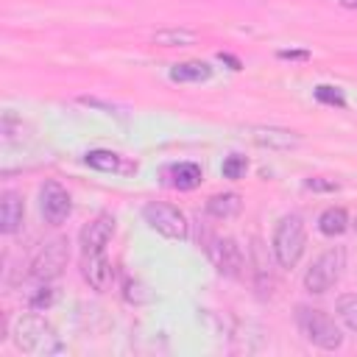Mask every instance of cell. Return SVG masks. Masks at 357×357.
<instances>
[{
  "instance_id": "ba28073f",
  "label": "cell",
  "mask_w": 357,
  "mask_h": 357,
  "mask_svg": "<svg viewBox=\"0 0 357 357\" xmlns=\"http://www.w3.org/2000/svg\"><path fill=\"white\" fill-rule=\"evenodd\" d=\"M39 209H42V218L50 223V226H59L70 218L73 212V198L70 192L59 184V181H45L42 190H39Z\"/></svg>"
},
{
  "instance_id": "4fadbf2b",
  "label": "cell",
  "mask_w": 357,
  "mask_h": 357,
  "mask_svg": "<svg viewBox=\"0 0 357 357\" xmlns=\"http://www.w3.org/2000/svg\"><path fill=\"white\" fill-rule=\"evenodd\" d=\"M212 78V67L206 61H181L170 67V81L176 84H201Z\"/></svg>"
},
{
  "instance_id": "d6986e66",
  "label": "cell",
  "mask_w": 357,
  "mask_h": 357,
  "mask_svg": "<svg viewBox=\"0 0 357 357\" xmlns=\"http://www.w3.org/2000/svg\"><path fill=\"white\" fill-rule=\"evenodd\" d=\"M337 318L346 324V329H351L357 335V293H343L335 304Z\"/></svg>"
},
{
  "instance_id": "603a6c76",
  "label": "cell",
  "mask_w": 357,
  "mask_h": 357,
  "mask_svg": "<svg viewBox=\"0 0 357 357\" xmlns=\"http://www.w3.org/2000/svg\"><path fill=\"white\" fill-rule=\"evenodd\" d=\"M304 187L312 190V192H335L340 184H337V181H326V178H307Z\"/></svg>"
},
{
  "instance_id": "ac0fdd59",
  "label": "cell",
  "mask_w": 357,
  "mask_h": 357,
  "mask_svg": "<svg viewBox=\"0 0 357 357\" xmlns=\"http://www.w3.org/2000/svg\"><path fill=\"white\" fill-rule=\"evenodd\" d=\"M84 162H86L89 167H95V170H103V173H114V170H120V167H123L120 156H117L114 151H103V148L89 151V153L84 156Z\"/></svg>"
},
{
  "instance_id": "3957f363",
  "label": "cell",
  "mask_w": 357,
  "mask_h": 357,
  "mask_svg": "<svg viewBox=\"0 0 357 357\" xmlns=\"http://www.w3.org/2000/svg\"><path fill=\"white\" fill-rule=\"evenodd\" d=\"M307 245V231H304V220L298 215H284L276 229H273V257L279 262V268H296V262L301 259Z\"/></svg>"
},
{
  "instance_id": "6da1fadb",
  "label": "cell",
  "mask_w": 357,
  "mask_h": 357,
  "mask_svg": "<svg viewBox=\"0 0 357 357\" xmlns=\"http://www.w3.org/2000/svg\"><path fill=\"white\" fill-rule=\"evenodd\" d=\"M11 337H14V346L22 351V354H36V357H47V354H59L64 351L56 329L33 310L28 315H20L14 321V329H11Z\"/></svg>"
},
{
  "instance_id": "52a82bcc",
  "label": "cell",
  "mask_w": 357,
  "mask_h": 357,
  "mask_svg": "<svg viewBox=\"0 0 357 357\" xmlns=\"http://www.w3.org/2000/svg\"><path fill=\"white\" fill-rule=\"evenodd\" d=\"M206 254H209L212 265L218 268V273H223V276L237 279V276L243 273V268H245L243 248L237 245L234 237H215V240H209Z\"/></svg>"
},
{
  "instance_id": "ffe728a7",
  "label": "cell",
  "mask_w": 357,
  "mask_h": 357,
  "mask_svg": "<svg viewBox=\"0 0 357 357\" xmlns=\"http://www.w3.org/2000/svg\"><path fill=\"white\" fill-rule=\"evenodd\" d=\"M315 100L318 103H326V106H337V109H343L346 106V98H343V92L337 89V86H326V84H321V86H315Z\"/></svg>"
},
{
  "instance_id": "30bf717a",
  "label": "cell",
  "mask_w": 357,
  "mask_h": 357,
  "mask_svg": "<svg viewBox=\"0 0 357 357\" xmlns=\"http://www.w3.org/2000/svg\"><path fill=\"white\" fill-rule=\"evenodd\" d=\"M248 137L257 145L273 148V151H293L301 145V137L290 128H276V126H248Z\"/></svg>"
},
{
  "instance_id": "44dd1931",
  "label": "cell",
  "mask_w": 357,
  "mask_h": 357,
  "mask_svg": "<svg viewBox=\"0 0 357 357\" xmlns=\"http://www.w3.org/2000/svg\"><path fill=\"white\" fill-rule=\"evenodd\" d=\"M220 170H223V176L231 178V181H234V178H243L245 170H248V159L240 156V153H231V156L223 159V167H220Z\"/></svg>"
},
{
  "instance_id": "8992f818",
  "label": "cell",
  "mask_w": 357,
  "mask_h": 357,
  "mask_svg": "<svg viewBox=\"0 0 357 357\" xmlns=\"http://www.w3.org/2000/svg\"><path fill=\"white\" fill-rule=\"evenodd\" d=\"M67 245H70L67 237H53V240L42 243V248L31 259V279H36V282H53L64 271V265L70 259V248Z\"/></svg>"
},
{
  "instance_id": "5b68a950",
  "label": "cell",
  "mask_w": 357,
  "mask_h": 357,
  "mask_svg": "<svg viewBox=\"0 0 357 357\" xmlns=\"http://www.w3.org/2000/svg\"><path fill=\"white\" fill-rule=\"evenodd\" d=\"M142 218L145 223L159 231L162 237H170V240H184L187 231H190V223L184 218V212L173 204H165V201H151L142 206Z\"/></svg>"
},
{
  "instance_id": "9c48e42d",
  "label": "cell",
  "mask_w": 357,
  "mask_h": 357,
  "mask_svg": "<svg viewBox=\"0 0 357 357\" xmlns=\"http://www.w3.org/2000/svg\"><path fill=\"white\" fill-rule=\"evenodd\" d=\"M112 234H114V218L112 215H98V218H92L84 229H81V234H78V245H81V254H92V251H103L106 248V243L112 240Z\"/></svg>"
},
{
  "instance_id": "7402d4cb",
  "label": "cell",
  "mask_w": 357,
  "mask_h": 357,
  "mask_svg": "<svg viewBox=\"0 0 357 357\" xmlns=\"http://www.w3.org/2000/svg\"><path fill=\"white\" fill-rule=\"evenodd\" d=\"M53 298H56V293H53L50 282H39V290L31 296V310L42 312V310H47V307L53 304Z\"/></svg>"
},
{
  "instance_id": "7a4b0ae2",
  "label": "cell",
  "mask_w": 357,
  "mask_h": 357,
  "mask_svg": "<svg viewBox=\"0 0 357 357\" xmlns=\"http://www.w3.org/2000/svg\"><path fill=\"white\" fill-rule=\"evenodd\" d=\"M296 326L298 332L304 335L307 343L318 346V349H326V351H335L343 346V332L340 326L318 307H307V304H298L296 307Z\"/></svg>"
},
{
  "instance_id": "2e32d148",
  "label": "cell",
  "mask_w": 357,
  "mask_h": 357,
  "mask_svg": "<svg viewBox=\"0 0 357 357\" xmlns=\"http://www.w3.org/2000/svg\"><path fill=\"white\" fill-rule=\"evenodd\" d=\"M170 184L176 190H195L201 184V167L195 162H178L170 167Z\"/></svg>"
},
{
  "instance_id": "e0dca14e",
  "label": "cell",
  "mask_w": 357,
  "mask_h": 357,
  "mask_svg": "<svg viewBox=\"0 0 357 357\" xmlns=\"http://www.w3.org/2000/svg\"><path fill=\"white\" fill-rule=\"evenodd\" d=\"M153 42L162 45V47H184V45L195 42V33L187 31V28H165V31L153 33Z\"/></svg>"
},
{
  "instance_id": "9a60e30c",
  "label": "cell",
  "mask_w": 357,
  "mask_h": 357,
  "mask_svg": "<svg viewBox=\"0 0 357 357\" xmlns=\"http://www.w3.org/2000/svg\"><path fill=\"white\" fill-rule=\"evenodd\" d=\"M349 229V212L343 206H329L321 212L318 218V231L326 234V237H337Z\"/></svg>"
},
{
  "instance_id": "cb8c5ba5",
  "label": "cell",
  "mask_w": 357,
  "mask_h": 357,
  "mask_svg": "<svg viewBox=\"0 0 357 357\" xmlns=\"http://www.w3.org/2000/svg\"><path fill=\"white\" fill-rule=\"evenodd\" d=\"M279 59H290V61H307L310 53L307 50H279Z\"/></svg>"
},
{
  "instance_id": "d4e9b609",
  "label": "cell",
  "mask_w": 357,
  "mask_h": 357,
  "mask_svg": "<svg viewBox=\"0 0 357 357\" xmlns=\"http://www.w3.org/2000/svg\"><path fill=\"white\" fill-rule=\"evenodd\" d=\"M343 8H351V11H357V0H337Z\"/></svg>"
},
{
  "instance_id": "5bb4252c",
  "label": "cell",
  "mask_w": 357,
  "mask_h": 357,
  "mask_svg": "<svg viewBox=\"0 0 357 357\" xmlns=\"http://www.w3.org/2000/svg\"><path fill=\"white\" fill-rule=\"evenodd\" d=\"M240 206H243V201H240L237 192H218L206 201V215H212L218 220H226V218H234L240 212Z\"/></svg>"
},
{
  "instance_id": "8fae6325",
  "label": "cell",
  "mask_w": 357,
  "mask_h": 357,
  "mask_svg": "<svg viewBox=\"0 0 357 357\" xmlns=\"http://www.w3.org/2000/svg\"><path fill=\"white\" fill-rule=\"evenodd\" d=\"M81 276L89 282L92 290L103 293L112 284V265L103 257V251H92V254H81Z\"/></svg>"
},
{
  "instance_id": "7c38bea8",
  "label": "cell",
  "mask_w": 357,
  "mask_h": 357,
  "mask_svg": "<svg viewBox=\"0 0 357 357\" xmlns=\"http://www.w3.org/2000/svg\"><path fill=\"white\" fill-rule=\"evenodd\" d=\"M22 218H25L22 195L14 192V190L3 192V204H0V229H3V234H14L22 226Z\"/></svg>"
},
{
  "instance_id": "277c9868",
  "label": "cell",
  "mask_w": 357,
  "mask_h": 357,
  "mask_svg": "<svg viewBox=\"0 0 357 357\" xmlns=\"http://www.w3.org/2000/svg\"><path fill=\"white\" fill-rule=\"evenodd\" d=\"M346 268V248L343 245H332L329 251H324L321 257L312 259V265L304 273V290L312 296H324L326 290H332Z\"/></svg>"
}]
</instances>
